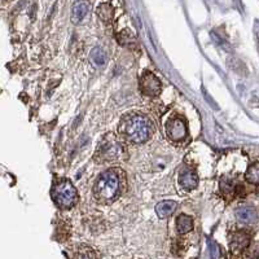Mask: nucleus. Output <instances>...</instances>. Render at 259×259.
I'll use <instances>...</instances> for the list:
<instances>
[{"instance_id": "1", "label": "nucleus", "mask_w": 259, "mask_h": 259, "mask_svg": "<svg viewBox=\"0 0 259 259\" xmlns=\"http://www.w3.org/2000/svg\"><path fill=\"white\" fill-rule=\"evenodd\" d=\"M121 132L130 143H144L152 133V123L144 115L131 114L125 117L121 123Z\"/></svg>"}, {"instance_id": "2", "label": "nucleus", "mask_w": 259, "mask_h": 259, "mask_svg": "<svg viewBox=\"0 0 259 259\" xmlns=\"http://www.w3.org/2000/svg\"><path fill=\"white\" fill-rule=\"evenodd\" d=\"M121 192L119 178L114 170H106L97 178L94 185L95 197L100 202H112Z\"/></svg>"}, {"instance_id": "3", "label": "nucleus", "mask_w": 259, "mask_h": 259, "mask_svg": "<svg viewBox=\"0 0 259 259\" xmlns=\"http://www.w3.org/2000/svg\"><path fill=\"white\" fill-rule=\"evenodd\" d=\"M52 197L62 209H70L77 202V191L69 180H60L53 187Z\"/></svg>"}, {"instance_id": "4", "label": "nucleus", "mask_w": 259, "mask_h": 259, "mask_svg": "<svg viewBox=\"0 0 259 259\" xmlns=\"http://www.w3.org/2000/svg\"><path fill=\"white\" fill-rule=\"evenodd\" d=\"M140 90L141 94L145 96L155 97L159 95L162 90V84L157 77L151 72H145L140 77Z\"/></svg>"}, {"instance_id": "5", "label": "nucleus", "mask_w": 259, "mask_h": 259, "mask_svg": "<svg viewBox=\"0 0 259 259\" xmlns=\"http://www.w3.org/2000/svg\"><path fill=\"white\" fill-rule=\"evenodd\" d=\"M167 136L174 141H181L187 137V125L180 117H174L166 123Z\"/></svg>"}, {"instance_id": "6", "label": "nucleus", "mask_w": 259, "mask_h": 259, "mask_svg": "<svg viewBox=\"0 0 259 259\" xmlns=\"http://www.w3.org/2000/svg\"><path fill=\"white\" fill-rule=\"evenodd\" d=\"M121 155H122V147L113 139H108L106 141H104L97 152V155L103 161H113V159L118 158Z\"/></svg>"}, {"instance_id": "7", "label": "nucleus", "mask_w": 259, "mask_h": 259, "mask_svg": "<svg viewBox=\"0 0 259 259\" xmlns=\"http://www.w3.org/2000/svg\"><path fill=\"white\" fill-rule=\"evenodd\" d=\"M249 244H250V234L245 231L236 232L231 237V250L233 253L242 252L245 248H248Z\"/></svg>"}, {"instance_id": "8", "label": "nucleus", "mask_w": 259, "mask_h": 259, "mask_svg": "<svg viewBox=\"0 0 259 259\" xmlns=\"http://www.w3.org/2000/svg\"><path fill=\"white\" fill-rule=\"evenodd\" d=\"M179 183L184 189H194L198 185V178L197 174L194 173L191 169H183L179 174Z\"/></svg>"}, {"instance_id": "9", "label": "nucleus", "mask_w": 259, "mask_h": 259, "mask_svg": "<svg viewBox=\"0 0 259 259\" xmlns=\"http://www.w3.org/2000/svg\"><path fill=\"white\" fill-rule=\"evenodd\" d=\"M90 11V5L84 0L77 1L72 8V22L73 24H80L84 20Z\"/></svg>"}, {"instance_id": "10", "label": "nucleus", "mask_w": 259, "mask_h": 259, "mask_svg": "<svg viewBox=\"0 0 259 259\" xmlns=\"http://www.w3.org/2000/svg\"><path fill=\"white\" fill-rule=\"evenodd\" d=\"M234 214L236 218L244 223H253L257 220V210L252 206H240Z\"/></svg>"}, {"instance_id": "11", "label": "nucleus", "mask_w": 259, "mask_h": 259, "mask_svg": "<svg viewBox=\"0 0 259 259\" xmlns=\"http://www.w3.org/2000/svg\"><path fill=\"white\" fill-rule=\"evenodd\" d=\"M178 207V204L175 201H162L155 206V212L159 218H167L173 214Z\"/></svg>"}, {"instance_id": "12", "label": "nucleus", "mask_w": 259, "mask_h": 259, "mask_svg": "<svg viewBox=\"0 0 259 259\" xmlns=\"http://www.w3.org/2000/svg\"><path fill=\"white\" fill-rule=\"evenodd\" d=\"M177 228L179 231V233L181 234L188 233L189 231H192V228H193V220H192L191 216L185 215V214H181V215L178 216Z\"/></svg>"}, {"instance_id": "13", "label": "nucleus", "mask_w": 259, "mask_h": 259, "mask_svg": "<svg viewBox=\"0 0 259 259\" xmlns=\"http://www.w3.org/2000/svg\"><path fill=\"white\" fill-rule=\"evenodd\" d=\"M90 60L95 66H103L106 62V53L101 48H94L91 51Z\"/></svg>"}, {"instance_id": "14", "label": "nucleus", "mask_w": 259, "mask_h": 259, "mask_svg": "<svg viewBox=\"0 0 259 259\" xmlns=\"http://www.w3.org/2000/svg\"><path fill=\"white\" fill-rule=\"evenodd\" d=\"M245 178L248 180L249 183L256 184L258 185L259 183V165L258 162H254L250 167L248 169L246 174H245Z\"/></svg>"}, {"instance_id": "15", "label": "nucleus", "mask_w": 259, "mask_h": 259, "mask_svg": "<svg viewBox=\"0 0 259 259\" xmlns=\"http://www.w3.org/2000/svg\"><path fill=\"white\" fill-rule=\"evenodd\" d=\"M73 259H96V254L91 248L88 246H80L74 254Z\"/></svg>"}, {"instance_id": "16", "label": "nucleus", "mask_w": 259, "mask_h": 259, "mask_svg": "<svg viewBox=\"0 0 259 259\" xmlns=\"http://www.w3.org/2000/svg\"><path fill=\"white\" fill-rule=\"evenodd\" d=\"M220 187H222V191H223V193L228 194V196H232L234 192H237L238 189L241 188V187H237V185L234 184L233 180H231V179L222 180V183H220Z\"/></svg>"}, {"instance_id": "17", "label": "nucleus", "mask_w": 259, "mask_h": 259, "mask_svg": "<svg viewBox=\"0 0 259 259\" xmlns=\"http://www.w3.org/2000/svg\"><path fill=\"white\" fill-rule=\"evenodd\" d=\"M97 13L101 17V20H104V21H110L113 18V8L112 5H109V4H101L99 9H97Z\"/></svg>"}]
</instances>
